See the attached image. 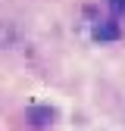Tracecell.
<instances>
[{"instance_id":"obj_1","label":"cell","mask_w":125,"mask_h":131,"mask_svg":"<svg viewBox=\"0 0 125 131\" xmlns=\"http://www.w3.org/2000/svg\"><path fill=\"white\" fill-rule=\"evenodd\" d=\"M94 35H97L100 41H116V38H119V25H116V22H103V25L94 28Z\"/></svg>"},{"instance_id":"obj_2","label":"cell","mask_w":125,"mask_h":131,"mask_svg":"<svg viewBox=\"0 0 125 131\" xmlns=\"http://www.w3.org/2000/svg\"><path fill=\"white\" fill-rule=\"evenodd\" d=\"M28 116L35 119L38 125H47V122H53V109H31Z\"/></svg>"},{"instance_id":"obj_3","label":"cell","mask_w":125,"mask_h":131,"mask_svg":"<svg viewBox=\"0 0 125 131\" xmlns=\"http://www.w3.org/2000/svg\"><path fill=\"white\" fill-rule=\"evenodd\" d=\"M109 6H113V16H122L125 13V0H109Z\"/></svg>"}]
</instances>
